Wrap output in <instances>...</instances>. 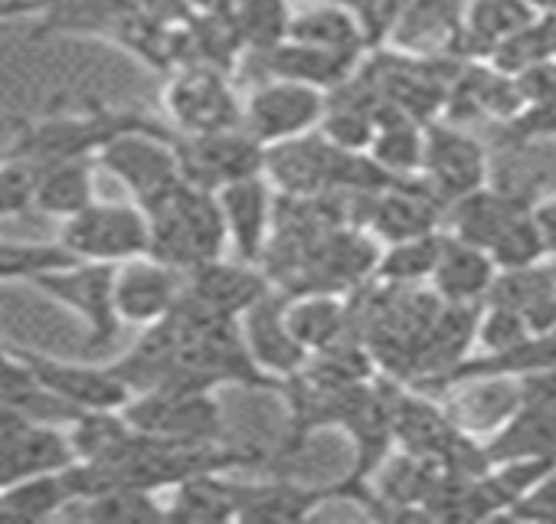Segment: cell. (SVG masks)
I'll return each mask as SVG.
<instances>
[{
	"instance_id": "cell-1",
	"label": "cell",
	"mask_w": 556,
	"mask_h": 524,
	"mask_svg": "<svg viewBox=\"0 0 556 524\" xmlns=\"http://www.w3.org/2000/svg\"><path fill=\"white\" fill-rule=\"evenodd\" d=\"M144 213L151 220L148 255L184 276L219 259L223 246L229 242L219 194L193 187L187 180L164 203H157Z\"/></svg>"
},
{
	"instance_id": "cell-2",
	"label": "cell",
	"mask_w": 556,
	"mask_h": 524,
	"mask_svg": "<svg viewBox=\"0 0 556 524\" xmlns=\"http://www.w3.org/2000/svg\"><path fill=\"white\" fill-rule=\"evenodd\" d=\"M151 118L125 109H112L102 99H86L79 112H47L37 122H24L14 135V145L8 148L17 158L34 161L37 167L73 161V158H99V151L122 132L141 128Z\"/></svg>"
},
{
	"instance_id": "cell-3",
	"label": "cell",
	"mask_w": 556,
	"mask_h": 524,
	"mask_svg": "<svg viewBox=\"0 0 556 524\" xmlns=\"http://www.w3.org/2000/svg\"><path fill=\"white\" fill-rule=\"evenodd\" d=\"M96 161L102 171H109L115 180L125 184V190L135 197L141 210L164 203L184 184L177 135L157 122L115 135L99 151Z\"/></svg>"
},
{
	"instance_id": "cell-4",
	"label": "cell",
	"mask_w": 556,
	"mask_h": 524,
	"mask_svg": "<svg viewBox=\"0 0 556 524\" xmlns=\"http://www.w3.org/2000/svg\"><path fill=\"white\" fill-rule=\"evenodd\" d=\"M115 273L118 266L112 262H70V266L50 270L30 283L37 292L50 296L83 322V358L105 354L118 338L122 319L115 309Z\"/></svg>"
},
{
	"instance_id": "cell-5",
	"label": "cell",
	"mask_w": 556,
	"mask_h": 524,
	"mask_svg": "<svg viewBox=\"0 0 556 524\" xmlns=\"http://www.w3.org/2000/svg\"><path fill=\"white\" fill-rule=\"evenodd\" d=\"M348 200H351V223L387 242L439 233L445 229V216H448L445 200L429 187L422 174L396 177L377 194H348Z\"/></svg>"
},
{
	"instance_id": "cell-6",
	"label": "cell",
	"mask_w": 556,
	"mask_h": 524,
	"mask_svg": "<svg viewBox=\"0 0 556 524\" xmlns=\"http://www.w3.org/2000/svg\"><path fill=\"white\" fill-rule=\"evenodd\" d=\"M79 262H122L141 259L151 249V220L138 203H92L63 220L60 239Z\"/></svg>"
},
{
	"instance_id": "cell-7",
	"label": "cell",
	"mask_w": 556,
	"mask_h": 524,
	"mask_svg": "<svg viewBox=\"0 0 556 524\" xmlns=\"http://www.w3.org/2000/svg\"><path fill=\"white\" fill-rule=\"evenodd\" d=\"M122 413L135 429L157 439H170V442L223 439V410L213 390H193V387L148 390V394H135Z\"/></svg>"
},
{
	"instance_id": "cell-8",
	"label": "cell",
	"mask_w": 556,
	"mask_h": 524,
	"mask_svg": "<svg viewBox=\"0 0 556 524\" xmlns=\"http://www.w3.org/2000/svg\"><path fill=\"white\" fill-rule=\"evenodd\" d=\"M177 154L184 180L213 194L249 177H265V145L255 141L245 128L177 135Z\"/></svg>"
},
{
	"instance_id": "cell-9",
	"label": "cell",
	"mask_w": 556,
	"mask_h": 524,
	"mask_svg": "<svg viewBox=\"0 0 556 524\" xmlns=\"http://www.w3.org/2000/svg\"><path fill=\"white\" fill-rule=\"evenodd\" d=\"M167 112L180 135H213L242 128L245 105H239L229 73L210 66H184L164 89Z\"/></svg>"
},
{
	"instance_id": "cell-10",
	"label": "cell",
	"mask_w": 556,
	"mask_h": 524,
	"mask_svg": "<svg viewBox=\"0 0 556 524\" xmlns=\"http://www.w3.org/2000/svg\"><path fill=\"white\" fill-rule=\"evenodd\" d=\"M351 151L331 145L321 128L278 141L265 148V174L289 197H318L328 190H341Z\"/></svg>"
},
{
	"instance_id": "cell-11",
	"label": "cell",
	"mask_w": 556,
	"mask_h": 524,
	"mask_svg": "<svg viewBox=\"0 0 556 524\" xmlns=\"http://www.w3.org/2000/svg\"><path fill=\"white\" fill-rule=\"evenodd\" d=\"M325 109H328V92L305 86V83L275 79V83L258 86L249 96L242 128L268 148L278 141L318 132Z\"/></svg>"
},
{
	"instance_id": "cell-12",
	"label": "cell",
	"mask_w": 556,
	"mask_h": 524,
	"mask_svg": "<svg viewBox=\"0 0 556 524\" xmlns=\"http://www.w3.org/2000/svg\"><path fill=\"white\" fill-rule=\"evenodd\" d=\"M419 174L445 200V207H452L468 194L488 187L491 158L484 145L475 135H468L462 125L432 122L426 125V154Z\"/></svg>"
},
{
	"instance_id": "cell-13",
	"label": "cell",
	"mask_w": 556,
	"mask_h": 524,
	"mask_svg": "<svg viewBox=\"0 0 556 524\" xmlns=\"http://www.w3.org/2000/svg\"><path fill=\"white\" fill-rule=\"evenodd\" d=\"M30 371L40 377V384L60 397L66 407H73L76 413H89V410H125L128 400L135 397L131 387L109 367H89V364H70L40 351H27V348H14Z\"/></svg>"
},
{
	"instance_id": "cell-14",
	"label": "cell",
	"mask_w": 556,
	"mask_h": 524,
	"mask_svg": "<svg viewBox=\"0 0 556 524\" xmlns=\"http://www.w3.org/2000/svg\"><path fill=\"white\" fill-rule=\"evenodd\" d=\"M187 276L164 266V262L141 255L131 262H122L115 273V309L125 325H154L161 322L177 299L184 296Z\"/></svg>"
},
{
	"instance_id": "cell-15",
	"label": "cell",
	"mask_w": 556,
	"mask_h": 524,
	"mask_svg": "<svg viewBox=\"0 0 556 524\" xmlns=\"http://www.w3.org/2000/svg\"><path fill=\"white\" fill-rule=\"evenodd\" d=\"M271 279L265 276V270L258 262H223V259H213L206 266L193 270L187 276V286L184 292L203 305L206 312L213 315H223V319H242L252 305H258L268 292H271Z\"/></svg>"
},
{
	"instance_id": "cell-16",
	"label": "cell",
	"mask_w": 556,
	"mask_h": 524,
	"mask_svg": "<svg viewBox=\"0 0 556 524\" xmlns=\"http://www.w3.org/2000/svg\"><path fill=\"white\" fill-rule=\"evenodd\" d=\"M286 309H289V296L271 289L258 305H252L242 315V335L255 364L278 380L299 374L312 358L308 348L292 335Z\"/></svg>"
},
{
	"instance_id": "cell-17",
	"label": "cell",
	"mask_w": 556,
	"mask_h": 524,
	"mask_svg": "<svg viewBox=\"0 0 556 524\" xmlns=\"http://www.w3.org/2000/svg\"><path fill=\"white\" fill-rule=\"evenodd\" d=\"M488 184L523 207H536L540 200L553 197L549 187L556 190V145L497 135V154L491 161Z\"/></svg>"
},
{
	"instance_id": "cell-18",
	"label": "cell",
	"mask_w": 556,
	"mask_h": 524,
	"mask_svg": "<svg viewBox=\"0 0 556 524\" xmlns=\"http://www.w3.org/2000/svg\"><path fill=\"white\" fill-rule=\"evenodd\" d=\"M536 17V11L527 0H471L465 21L445 53L465 60V63H484L494 57V50L514 37L520 27H527Z\"/></svg>"
},
{
	"instance_id": "cell-19",
	"label": "cell",
	"mask_w": 556,
	"mask_h": 524,
	"mask_svg": "<svg viewBox=\"0 0 556 524\" xmlns=\"http://www.w3.org/2000/svg\"><path fill=\"white\" fill-rule=\"evenodd\" d=\"M252 60L258 63V70L271 79H289V83H305L315 86L321 92L338 89L344 79H351L357 73V66L364 63V57H351V53H331V50H318V47H305V43H278L265 53H252Z\"/></svg>"
},
{
	"instance_id": "cell-20",
	"label": "cell",
	"mask_w": 556,
	"mask_h": 524,
	"mask_svg": "<svg viewBox=\"0 0 556 524\" xmlns=\"http://www.w3.org/2000/svg\"><path fill=\"white\" fill-rule=\"evenodd\" d=\"M497 262L491 259V252L452 236L445 229V242H442V259L432 276V289L439 292L442 302L448 305H484L488 292L497 279Z\"/></svg>"
},
{
	"instance_id": "cell-21",
	"label": "cell",
	"mask_w": 556,
	"mask_h": 524,
	"mask_svg": "<svg viewBox=\"0 0 556 524\" xmlns=\"http://www.w3.org/2000/svg\"><path fill=\"white\" fill-rule=\"evenodd\" d=\"M219 203H223L232 249L239 252V259L258 262L271 236V210H275V197L268 194L265 177H249L223 187Z\"/></svg>"
},
{
	"instance_id": "cell-22",
	"label": "cell",
	"mask_w": 556,
	"mask_h": 524,
	"mask_svg": "<svg viewBox=\"0 0 556 524\" xmlns=\"http://www.w3.org/2000/svg\"><path fill=\"white\" fill-rule=\"evenodd\" d=\"M491 305H507L520 312L533 335L556 328V270L553 262H536V266L523 270H501L491 292Z\"/></svg>"
},
{
	"instance_id": "cell-23",
	"label": "cell",
	"mask_w": 556,
	"mask_h": 524,
	"mask_svg": "<svg viewBox=\"0 0 556 524\" xmlns=\"http://www.w3.org/2000/svg\"><path fill=\"white\" fill-rule=\"evenodd\" d=\"M484 452L491 465L510 459H556V410L520 400V407L497 426Z\"/></svg>"
},
{
	"instance_id": "cell-24",
	"label": "cell",
	"mask_w": 556,
	"mask_h": 524,
	"mask_svg": "<svg viewBox=\"0 0 556 524\" xmlns=\"http://www.w3.org/2000/svg\"><path fill=\"white\" fill-rule=\"evenodd\" d=\"M471 0H406L393 43L406 53H439L458 34Z\"/></svg>"
},
{
	"instance_id": "cell-25",
	"label": "cell",
	"mask_w": 556,
	"mask_h": 524,
	"mask_svg": "<svg viewBox=\"0 0 556 524\" xmlns=\"http://www.w3.org/2000/svg\"><path fill=\"white\" fill-rule=\"evenodd\" d=\"M96 158H73L37 167V203L34 210L53 220H70L96 203Z\"/></svg>"
},
{
	"instance_id": "cell-26",
	"label": "cell",
	"mask_w": 556,
	"mask_h": 524,
	"mask_svg": "<svg viewBox=\"0 0 556 524\" xmlns=\"http://www.w3.org/2000/svg\"><path fill=\"white\" fill-rule=\"evenodd\" d=\"M328 498H341L338 485H331V488H302L292 482L239 485V517L236 521H305Z\"/></svg>"
},
{
	"instance_id": "cell-27",
	"label": "cell",
	"mask_w": 556,
	"mask_h": 524,
	"mask_svg": "<svg viewBox=\"0 0 556 524\" xmlns=\"http://www.w3.org/2000/svg\"><path fill=\"white\" fill-rule=\"evenodd\" d=\"M239 517V485L223 478V472H200L174 485L167 504V521L187 524H216Z\"/></svg>"
},
{
	"instance_id": "cell-28",
	"label": "cell",
	"mask_w": 556,
	"mask_h": 524,
	"mask_svg": "<svg viewBox=\"0 0 556 524\" xmlns=\"http://www.w3.org/2000/svg\"><path fill=\"white\" fill-rule=\"evenodd\" d=\"M289 40L305 43V47H318V50H331V53H351V57H364L370 50L361 21L341 4V0L292 14Z\"/></svg>"
},
{
	"instance_id": "cell-29",
	"label": "cell",
	"mask_w": 556,
	"mask_h": 524,
	"mask_svg": "<svg viewBox=\"0 0 556 524\" xmlns=\"http://www.w3.org/2000/svg\"><path fill=\"white\" fill-rule=\"evenodd\" d=\"M289 328L308 348V354L325 351L351 335V305L348 296L331 292H308L289 299Z\"/></svg>"
},
{
	"instance_id": "cell-30",
	"label": "cell",
	"mask_w": 556,
	"mask_h": 524,
	"mask_svg": "<svg viewBox=\"0 0 556 524\" xmlns=\"http://www.w3.org/2000/svg\"><path fill=\"white\" fill-rule=\"evenodd\" d=\"M517 210H523V203H517V200L497 194V190L488 184V187H481V190H475V194H468L465 200H458V203L448 207L445 229H448L452 236H458V239H465V242H471V246L491 252L494 239L501 236V229L507 226V220H510Z\"/></svg>"
},
{
	"instance_id": "cell-31",
	"label": "cell",
	"mask_w": 556,
	"mask_h": 524,
	"mask_svg": "<svg viewBox=\"0 0 556 524\" xmlns=\"http://www.w3.org/2000/svg\"><path fill=\"white\" fill-rule=\"evenodd\" d=\"M367 154L393 177H416L422 171V154H426V125L406 118L403 112L383 102L380 128Z\"/></svg>"
},
{
	"instance_id": "cell-32",
	"label": "cell",
	"mask_w": 556,
	"mask_h": 524,
	"mask_svg": "<svg viewBox=\"0 0 556 524\" xmlns=\"http://www.w3.org/2000/svg\"><path fill=\"white\" fill-rule=\"evenodd\" d=\"M468 394L448 410L452 420L465 429H497L520 407V380L517 377H481L462 384Z\"/></svg>"
},
{
	"instance_id": "cell-33",
	"label": "cell",
	"mask_w": 556,
	"mask_h": 524,
	"mask_svg": "<svg viewBox=\"0 0 556 524\" xmlns=\"http://www.w3.org/2000/svg\"><path fill=\"white\" fill-rule=\"evenodd\" d=\"M73 488L66 482V472H37L27 478H17L0 488V517H24L40 521L66 504H73Z\"/></svg>"
},
{
	"instance_id": "cell-34",
	"label": "cell",
	"mask_w": 556,
	"mask_h": 524,
	"mask_svg": "<svg viewBox=\"0 0 556 524\" xmlns=\"http://www.w3.org/2000/svg\"><path fill=\"white\" fill-rule=\"evenodd\" d=\"M442 242H445V229L390 242V249L380 252L374 279L387 286H422L426 279L435 276V266L442 259Z\"/></svg>"
},
{
	"instance_id": "cell-35",
	"label": "cell",
	"mask_w": 556,
	"mask_h": 524,
	"mask_svg": "<svg viewBox=\"0 0 556 524\" xmlns=\"http://www.w3.org/2000/svg\"><path fill=\"white\" fill-rule=\"evenodd\" d=\"M543 60H556V17L549 14H536L527 27L507 37L488 63L507 76H517Z\"/></svg>"
},
{
	"instance_id": "cell-36",
	"label": "cell",
	"mask_w": 556,
	"mask_h": 524,
	"mask_svg": "<svg viewBox=\"0 0 556 524\" xmlns=\"http://www.w3.org/2000/svg\"><path fill=\"white\" fill-rule=\"evenodd\" d=\"M232 14L249 53H265L289 40V24H292L289 0H242Z\"/></svg>"
},
{
	"instance_id": "cell-37",
	"label": "cell",
	"mask_w": 556,
	"mask_h": 524,
	"mask_svg": "<svg viewBox=\"0 0 556 524\" xmlns=\"http://www.w3.org/2000/svg\"><path fill=\"white\" fill-rule=\"evenodd\" d=\"M79 514L89 521H167V508L148 488H109L79 498Z\"/></svg>"
},
{
	"instance_id": "cell-38",
	"label": "cell",
	"mask_w": 556,
	"mask_h": 524,
	"mask_svg": "<svg viewBox=\"0 0 556 524\" xmlns=\"http://www.w3.org/2000/svg\"><path fill=\"white\" fill-rule=\"evenodd\" d=\"M79 262L60 242H11L0 239V286L8 283H34L37 276Z\"/></svg>"
},
{
	"instance_id": "cell-39",
	"label": "cell",
	"mask_w": 556,
	"mask_h": 524,
	"mask_svg": "<svg viewBox=\"0 0 556 524\" xmlns=\"http://www.w3.org/2000/svg\"><path fill=\"white\" fill-rule=\"evenodd\" d=\"M491 259L497 262V270H523L546 259V242L536 226L533 207H523L507 220V226L491 246Z\"/></svg>"
},
{
	"instance_id": "cell-40",
	"label": "cell",
	"mask_w": 556,
	"mask_h": 524,
	"mask_svg": "<svg viewBox=\"0 0 556 524\" xmlns=\"http://www.w3.org/2000/svg\"><path fill=\"white\" fill-rule=\"evenodd\" d=\"M37 164L11 151L0 154V220L24 216L37 203Z\"/></svg>"
},
{
	"instance_id": "cell-41",
	"label": "cell",
	"mask_w": 556,
	"mask_h": 524,
	"mask_svg": "<svg viewBox=\"0 0 556 524\" xmlns=\"http://www.w3.org/2000/svg\"><path fill=\"white\" fill-rule=\"evenodd\" d=\"M530 335H533V332H530V325H527V319H523L520 312H514V309H507V305H491V302H484L481 319H478V341L484 345L488 354H501V351H507V348L527 341Z\"/></svg>"
},
{
	"instance_id": "cell-42",
	"label": "cell",
	"mask_w": 556,
	"mask_h": 524,
	"mask_svg": "<svg viewBox=\"0 0 556 524\" xmlns=\"http://www.w3.org/2000/svg\"><path fill=\"white\" fill-rule=\"evenodd\" d=\"M341 4L361 21L370 50H380L393 37L406 0H341Z\"/></svg>"
},
{
	"instance_id": "cell-43",
	"label": "cell",
	"mask_w": 556,
	"mask_h": 524,
	"mask_svg": "<svg viewBox=\"0 0 556 524\" xmlns=\"http://www.w3.org/2000/svg\"><path fill=\"white\" fill-rule=\"evenodd\" d=\"M501 135L520 141H556V96L523 105L507 125H501Z\"/></svg>"
},
{
	"instance_id": "cell-44",
	"label": "cell",
	"mask_w": 556,
	"mask_h": 524,
	"mask_svg": "<svg viewBox=\"0 0 556 524\" xmlns=\"http://www.w3.org/2000/svg\"><path fill=\"white\" fill-rule=\"evenodd\" d=\"M507 521H536V524H556V469L546 472L530 491H523L510 511Z\"/></svg>"
},
{
	"instance_id": "cell-45",
	"label": "cell",
	"mask_w": 556,
	"mask_h": 524,
	"mask_svg": "<svg viewBox=\"0 0 556 524\" xmlns=\"http://www.w3.org/2000/svg\"><path fill=\"white\" fill-rule=\"evenodd\" d=\"M517 79V89L523 96V102H543V99H553L556 96V60H543L523 73L514 76Z\"/></svg>"
},
{
	"instance_id": "cell-46",
	"label": "cell",
	"mask_w": 556,
	"mask_h": 524,
	"mask_svg": "<svg viewBox=\"0 0 556 524\" xmlns=\"http://www.w3.org/2000/svg\"><path fill=\"white\" fill-rule=\"evenodd\" d=\"M533 216H536V226H540V233H543L546 255L556 259V194L546 197V200H540V203L533 207Z\"/></svg>"
},
{
	"instance_id": "cell-47",
	"label": "cell",
	"mask_w": 556,
	"mask_h": 524,
	"mask_svg": "<svg viewBox=\"0 0 556 524\" xmlns=\"http://www.w3.org/2000/svg\"><path fill=\"white\" fill-rule=\"evenodd\" d=\"M27 14H40L37 0H0V24L14 17H27Z\"/></svg>"
},
{
	"instance_id": "cell-48",
	"label": "cell",
	"mask_w": 556,
	"mask_h": 524,
	"mask_svg": "<svg viewBox=\"0 0 556 524\" xmlns=\"http://www.w3.org/2000/svg\"><path fill=\"white\" fill-rule=\"evenodd\" d=\"M527 4H530L536 14H549V17H556V0H527Z\"/></svg>"
}]
</instances>
